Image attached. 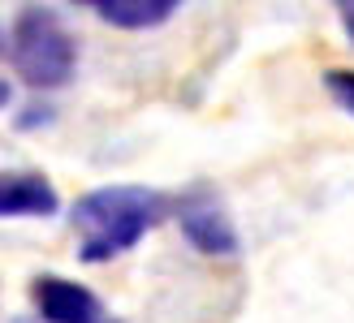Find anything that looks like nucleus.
Masks as SVG:
<instances>
[{
	"instance_id": "1",
	"label": "nucleus",
	"mask_w": 354,
	"mask_h": 323,
	"mask_svg": "<svg viewBox=\"0 0 354 323\" xmlns=\"http://www.w3.org/2000/svg\"><path fill=\"white\" fill-rule=\"evenodd\" d=\"M169 194L147 186H100L86 190L74 203L69 220L78 233V259L82 263H113L117 255L134 250L151 228L165 224Z\"/></svg>"
},
{
	"instance_id": "2",
	"label": "nucleus",
	"mask_w": 354,
	"mask_h": 323,
	"mask_svg": "<svg viewBox=\"0 0 354 323\" xmlns=\"http://www.w3.org/2000/svg\"><path fill=\"white\" fill-rule=\"evenodd\" d=\"M9 65L35 91H61L78 74V39L52 9L26 5L9 30Z\"/></svg>"
},
{
	"instance_id": "3",
	"label": "nucleus",
	"mask_w": 354,
	"mask_h": 323,
	"mask_svg": "<svg viewBox=\"0 0 354 323\" xmlns=\"http://www.w3.org/2000/svg\"><path fill=\"white\" fill-rule=\"evenodd\" d=\"M177 228H182V237L199 250L207 259H229L242 250V237L234 220H229V211L216 203V194L212 190H190L182 203H177Z\"/></svg>"
},
{
	"instance_id": "4",
	"label": "nucleus",
	"mask_w": 354,
	"mask_h": 323,
	"mask_svg": "<svg viewBox=\"0 0 354 323\" xmlns=\"http://www.w3.org/2000/svg\"><path fill=\"white\" fill-rule=\"evenodd\" d=\"M30 302H35L39 323H100L104 319V302L86 284L69 276H52V272L30 280Z\"/></svg>"
},
{
	"instance_id": "5",
	"label": "nucleus",
	"mask_w": 354,
	"mask_h": 323,
	"mask_svg": "<svg viewBox=\"0 0 354 323\" xmlns=\"http://www.w3.org/2000/svg\"><path fill=\"white\" fill-rule=\"evenodd\" d=\"M61 194L44 173H0V220L57 215Z\"/></svg>"
},
{
	"instance_id": "6",
	"label": "nucleus",
	"mask_w": 354,
	"mask_h": 323,
	"mask_svg": "<svg viewBox=\"0 0 354 323\" xmlns=\"http://www.w3.org/2000/svg\"><path fill=\"white\" fill-rule=\"evenodd\" d=\"M95 17L117 30H156L173 22V13L182 9L177 0H95Z\"/></svg>"
},
{
	"instance_id": "7",
	"label": "nucleus",
	"mask_w": 354,
	"mask_h": 323,
	"mask_svg": "<svg viewBox=\"0 0 354 323\" xmlns=\"http://www.w3.org/2000/svg\"><path fill=\"white\" fill-rule=\"evenodd\" d=\"M324 86H328V95L354 117V69H328V74H324Z\"/></svg>"
},
{
	"instance_id": "8",
	"label": "nucleus",
	"mask_w": 354,
	"mask_h": 323,
	"mask_svg": "<svg viewBox=\"0 0 354 323\" xmlns=\"http://www.w3.org/2000/svg\"><path fill=\"white\" fill-rule=\"evenodd\" d=\"M48 121H52V108H48V104H30L26 117H17V125H22V130H35V125H48Z\"/></svg>"
},
{
	"instance_id": "9",
	"label": "nucleus",
	"mask_w": 354,
	"mask_h": 323,
	"mask_svg": "<svg viewBox=\"0 0 354 323\" xmlns=\"http://www.w3.org/2000/svg\"><path fill=\"white\" fill-rule=\"evenodd\" d=\"M337 17H342V26H346L350 43H354V0H342V5H337Z\"/></svg>"
},
{
	"instance_id": "10",
	"label": "nucleus",
	"mask_w": 354,
	"mask_h": 323,
	"mask_svg": "<svg viewBox=\"0 0 354 323\" xmlns=\"http://www.w3.org/2000/svg\"><path fill=\"white\" fill-rule=\"evenodd\" d=\"M9 99H13V91H9V82H5V78H0V108H5Z\"/></svg>"
},
{
	"instance_id": "11",
	"label": "nucleus",
	"mask_w": 354,
	"mask_h": 323,
	"mask_svg": "<svg viewBox=\"0 0 354 323\" xmlns=\"http://www.w3.org/2000/svg\"><path fill=\"white\" fill-rule=\"evenodd\" d=\"M100 323H121V319H109V315H104V319H100Z\"/></svg>"
},
{
	"instance_id": "12",
	"label": "nucleus",
	"mask_w": 354,
	"mask_h": 323,
	"mask_svg": "<svg viewBox=\"0 0 354 323\" xmlns=\"http://www.w3.org/2000/svg\"><path fill=\"white\" fill-rule=\"evenodd\" d=\"M0 43H5V39H0Z\"/></svg>"
}]
</instances>
